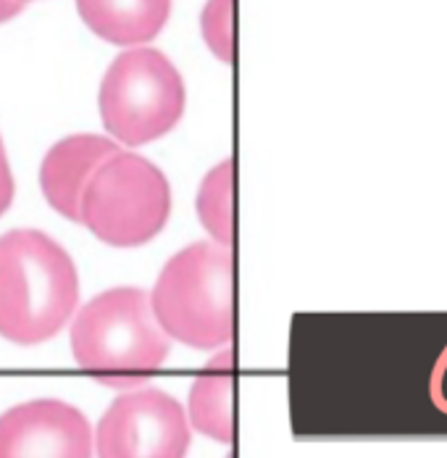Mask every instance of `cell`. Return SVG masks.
<instances>
[{"label": "cell", "instance_id": "6da1fadb", "mask_svg": "<svg viewBox=\"0 0 447 458\" xmlns=\"http://www.w3.org/2000/svg\"><path fill=\"white\" fill-rule=\"evenodd\" d=\"M80 301L72 256L45 232L11 229L0 237V335L16 345L55 337Z\"/></svg>", "mask_w": 447, "mask_h": 458}, {"label": "cell", "instance_id": "7a4b0ae2", "mask_svg": "<svg viewBox=\"0 0 447 458\" xmlns=\"http://www.w3.org/2000/svg\"><path fill=\"white\" fill-rule=\"evenodd\" d=\"M72 351L92 379L108 387H137L164 367L169 335L156 321L148 293L116 287L77 314Z\"/></svg>", "mask_w": 447, "mask_h": 458}, {"label": "cell", "instance_id": "3957f363", "mask_svg": "<svg viewBox=\"0 0 447 458\" xmlns=\"http://www.w3.org/2000/svg\"><path fill=\"white\" fill-rule=\"evenodd\" d=\"M150 309L179 343L214 351L232 337V256L219 242H195L164 267Z\"/></svg>", "mask_w": 447, "mask_h": 458}, {"label": "cell", "instance_id": "277c9868", "mask_svg": "<svg viewBox=\"0 0 447 458\" xmlns=\"http://www.w3.org/2000/svg\"><path fill=\"white\" fill-rule=\"evenodd\" d=\"M172 214V187L164 172L137 153H114L85 187L80 222L114 248L150 242Z\"/></svg>", "mask_w": 447, "mask_h": 458}, {"label": "cell", "instance_id": "5b68a950", "mask_svg": "<svg viewBox=\"0 0 447 458\" xmlns=\"http://www.w3.org/2000/svg\"><path fill=\"white\" fill-rule=\"evenodd\" d=\"M184 111V82L177 66L153 47L122 53L100 85L105 130L124 145H145L177 127Z\"/></svg>", "mask_w": 447, "mask_h": 458}, {"label": "cell", "instance_id": "8992f818", "mask_svg": "<svg viewBox=\"0 0 447 458\" xmlns=\"http://www.w3.org/2000/svg\"><path fill=\"white\" fill-rule=\"evenodd\" d=\"M95 448L100 458H184L190 421L179 401L164 390H132L103 413Z\"/></svg>", "mask_w": 447, "mask_h": 458}, {"label": "cell", "instance_id": "52a82bcc", "mask_svg": "<svg viewBox=\"0 0 447 458\" xmlns=\"http://www.w3.org/2000/svg\"><path fill=\"white\" fill-rule=\"evenodd\" d=\"M0 458H92L85 413L63 401H30L0 416Z\"/></svg>", "mask_w": 447, "mask_h": 458}, {"label": "cell", "instance_id": "ba28073f", "mask_svg": "<svg viewBox=\"0 0 447 458\" xmlns=\"http://www.w3.org/2000/svg\"><path fill=\"white\" fill-rule=\"evenodd\" d=\"M114 153H119V145L100 135H72L55 142L40 166V187L47 203L61 216L80 222L85 187Z\"/></svg>", "mask_w": 447, "mask_h": 458}, {"label": "cell", "instance_id": "9c48e42d", "mask_svg": "<svg viewBox=\"0 0 447 458\" xmlns=\"http://www.w3.org/2000/svg\"><path fill=\"white\" fill-rule=\"evenodd\" d=\"M89 30L114 46L150 43L172 13V0H77Z\"/></svg>", "mask_w": 447, "mask_h": 458}, {"label": "cell", "instance_id": "30bf717a", "mask_svg": "<svg viewBox=\"0 0 447 458\" xmlns=\"http://www.w3.org/2000/svg\"><path fill=\"white\" fill-rule=\"evenodd\" d=\"M190 421L206 437L232 440V351L224 348L198 374L190 390Z\"/></svg>", "mask_w": 447, "mask_h": 458}, {"label": "cell", "instance_id": "8fae6325", "mask_svg": "<svg viewBox=\"0 0 447 458\" xmlns=\"http://www.w3.org/2000/svg\"><path fill=\"white\" fill-rule=\"evenodd\" d=\"M198 216L206 232L219 242L229 245L232 240V164L222 161L206 174L198 192Z\"/></svg>", "mask_w": 447, "mask_h": 458}, {"label": "cell", "instance_id": "7c38bea8", "mask_svg": "<svg viewBox=\"0 0 447 458\" xmlns=\"http://www.w3.org/2000/svg\"><path fill=\"white\" fill-rule=\"evenodd\" d=\"M206 46L224 64L232 61V0H208L200 16Z\"/></svg>", "mask_w": 447, "mask_h": 458}, {"label": "cell", "instance_id": "4fadbf2b", "mask_svg": "<svg viewBox=\"0 0 447 458\" xmlns=\"http://www.w3.org/2000/svg\"><path fill=\"white\" fill-rule=\"evenodd\" d=\"M11 200H13V177H11V166H8L3 140H0V216L8 211Z\"/></svg>", "mask_w": 447, "mask_h": 458}, {"label": "cell", "instance_id": "5bb4252c", "mask_svg": "<svg viewBox=\"0 0 447 458\" xmlns=\"http://www.w3.org/2000/svg\"><path fill=\"white\" fill-rule=\"evenodd\" d=\"M21 8H24V3H19V0H0V21L13 19Z\"/></svg>", "mask_w": 447, "mask_h": 458}, {"label": "cell", "instance_id": "9a60e30c", "mask_svg": "<svg viewBox=\"0 0 447 458\" xmlns=\"http://www.w3.org/2000/svg\"><path fill=\"white\" fill-rule=\"evenodd\" d=\"M19 3H27V0H19Z\"/></svg>", "mask_w": 447, "mask_h": 458}]
</instances>
